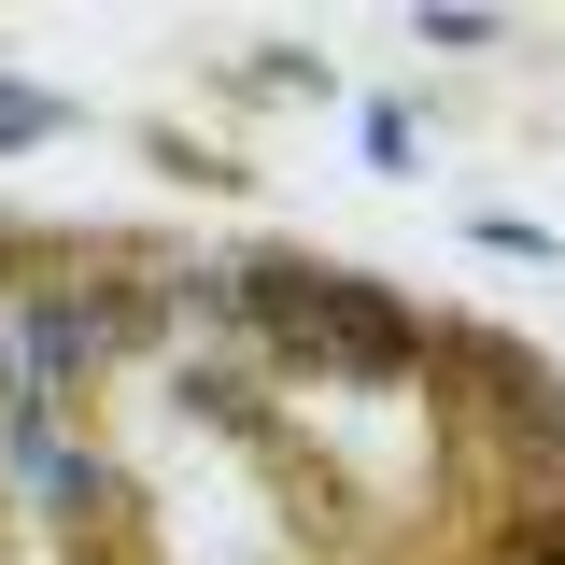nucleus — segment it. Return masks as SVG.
Wrapping results in <instances>:
<instances>
[{
    "label": "nucleus",
    "mask_w": 565,
    "mask_h": 565,
    "mask_svg": "<svg viewBox=\"0 0 565 565\" xmlns=\"http://www.w3.org/2000/svg\"><path fill=\"white\" fill-rule=\"evenodd\" d=\"M99 340H114L99 311H57V297L29 311V353H43V382H71V367H99Z\"/></svg>",
    "instance_id": "1"
}]
</instances>
